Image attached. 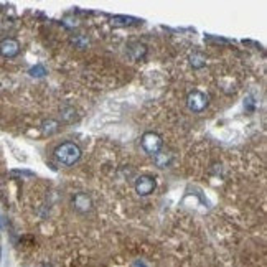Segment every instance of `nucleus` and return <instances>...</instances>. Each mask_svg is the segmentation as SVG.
Masks as SVG:
<instances>
[{"mask_svg":"<svg viewBox=\"0 0 267 267\" xmlns=\"http://www.w3.org/2000/svg\"><path fill=\"white\" fill-rule=\"evenodd\" d=\"M190 63L191 66L195 68V70H200V68H203L204 65H206V58H204V54L201 53H193L190 58Z\"/></svg>","mask_w":267,"mask_h":267,"instance_id":"nucleus-8","label":"nucleus"},{"mask_svg":"<svg viewBox=\"0 0 267 267\" xmlns=\"http://www.w3.org/2000/svg\"><path fill=\"white\" fill-rule=\"evenodd\" d=\"M20 53V45L17 40L5 38L4 42H0V54L5 58H15Z\"/></svg>","mask_w":267,"mask_h":267,"instance_id":"nucleus-5","label":"nucleus"},{"mask_svg":"<svg viewBox=\"0 0 267 267\" xmlns=\"http://www.w3.org/2000/svg\"><path fill=\"white\" fill-rule=\"evenodd\" d=\"M154 160L157 163V167H160V168H165L170 160H172V155L167 154V152H159L157 155H154Z\"/></svg>","mask_w":267,"mask_h":267,"instance_id":"nucleus-7","label":"nucleus"},{"mask_svg":"<svg viewBox=\"0 0 267 267\" xmlns=\"http://www.w3.org/2000/svg\"><path fill=\"white\" fill-rule=\"evenodd\" d=\"M45 267H48V265H45Z\"/></svg>","mask_w":267,"mask_h":267,"instance_id":"nucleus-14","label":"nucleus"},{"mask_svg":"<svg viewBox=\"0 0 267 267\" xmlns=\"http://www.w3.org/2000/svg\"><path fill=\"white\" fill-rule=\"evenodd\" d=\"M30 74H32V76H45L46 70L42 65H37L35 68H32V70H30Z\"/></svg>","mask_w":267,"mask_h":267,"instance_id":"nucleus-12","label":"nucleus"},{"mask_svg":"<svg viewBox=\"0 0 267 267\" xmlns=\"http://www.w3.org/2000/svg\"><path fill=\"white\" fill-rule=\"evenodd\" d=\"M0 256H2V249H0Z\"/></svg>","mask_w":267,"mask_h":267,"instance_id":"nucleus-13","label":"nucleus"},{"mask_svg":"<svg viewBox=\"0 0 267 267\" xmlns=\"http://www.w3.org/2000/svg\"><path fill=\"white\" fill-rule=\"evenodd\" d=\"M187 106L191 112H203L208 106V96L201 91H193L188 94Z\"/></svg>","mask_w":267,"mask_h":267,"instance_id":"nucleus-3","label":"nucleus"},{"mask_svg":"<svg viewBox=\"0 0 267 267\" xmlns=\"http://www.w3.org/2000/svg\"><path fill=\"white\" fill-rule=\"evenodd\" d=\"M155 190V180L149 175H140L135 180V191L140 196H149Z\"/></svg>","mask_w":267,"mask_h":267,"instance_id":"nucleus-4","label":"nucleus"},{"mask_svg":"<svg viewBox=\"0 0 267 267\" xmlns=\"http://www.w3.org/2000/svg\"><path fill=\"white\" fill-rule=\"evenodd\" d=\"M58 129H60V124L56 121H46L43 122V127H42V131L48 135H51L54 132H58Z\"/></svg>","mask_w":267,"mask_h":267,"instance_id":"nucleus-9","label":"nucleus"},{"mask_svg":"<svg viewBox=\"0 0 267 267\" xmlns=\"http://www.w3.org/2000/svg\"><path fill=\"white\" fill-rule=\"evenodd\" d=\"M73 45H76L79 50H83V48H86L89 45V40L83 35H78L76 38H73Z\"/></svg>","mask_w":267,"mask_h":267,"instance_id":"nucleus-11","label":"nucleus"},{"mask_svg":"<svg viewBox=\"0 0 267 267\" xmlns=\"http://www.w3.org/2000/svg\"><path fill=\"white\" fill-rule=\"evenodd\" d=\"M129 51H134V54H132V58L134 60H139V58H142L143 56V54H145V46H143V45H139V43H135V45H132L131 46V50H129Z\"/></svg>","mask_w":267,"mask_h":267,"instance_id":"nucleus-10","label":"nucleus"},{"mask_svg":"<svg viewBox=\"0 0 267 267\" xmlns=\"http://www.w3.org/2000/svg\"><path fill=\"white\" fill-rule=\"evenodd\" d=\"M93 206L91 203V198H89L87 195L84 193H79L74 196V208H76L78 211H81V213H86V211H89Z\"/></svg>","mask_w":267,"mask_h":267,"instance_id":"nucleus-6","label":"nucleus"},{"mask_svg":"<svg viewBox=\"0 0 267 267\" xmlns=\"http://www.w3.org/2000/svg\"><path fill=\"white\" fill-rule=\"evenodd\" d=\"M54 157L63 165H74L81 159V149L73 142H65L56 147L54 150Z\"/></svg>","mask_w":267,"mask_h":267,"instance_id":"nucleus-1","label":"nucleus"},{"mask_svg":"<svg viewBox=\"0 0 267 267\" xmlns=\"http://www.w3.org/2000/svg\"><path fill=\"white\" fill-rule=\"evenodd\" d=\"M142 149L145 150V152L149 155H157L160 152V149H162V137L159 134H155V132H145L142 135Z\"/></svg>","mask_w":267,"mask_h":267,"instance_id":"nucleus-2","label":"nucleus"}]
</instances>
